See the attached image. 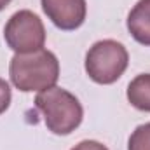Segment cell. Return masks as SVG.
Segmentation results:
<instances>
[{"label":"cell","mask_w":150,"mask_h":150,"mask_svg":"<svg viewBox=\"0 0 150 150\" xmlns=\"http://www.w3.org/2000/svg\"><path fill=\"white\" fill-rule=\"evenodd\" d=\"M9 77L14 87L23 93L45 91L58 82L59 61L54 52L38 49L26 54H14L9 65Z\"/></svg>","instance_id":"6da1fadb"},{"label":"cell","mask_w":150,"mask_h":150,"mask_svg":"<svg viewBox=\"0 0 150 150\" xmlns=\"http://www.w3.org/2000/svg\"><path fill=\"white\" fill-rule=\"evenodd\" d=\"M35 107L44 115L47 129L59 136L75 131L84 117L80 101L67 89L56 86L38 93L35 98Z\"/></svg>","instance_id":"7a4b0ae2"},{"label":"cell","mask_w":150,"mask_h":150,"mask_svg":"<svg viewBox=\"0 0 150 150\" xmlns=\"http://www.w3.org/2000/svg\"><path fill=\"white\" fill-rule=\"evenodd\" d=\"M127 49L112 38L96 42L86 54V74L96 84H113L126 72Z\"/></svg>","instance_id":"3957f363"},{"label":"cell","mask_w":150,"mask_h":150,"mask_svg":"<svg viewBox=\"0 0 150 150\" xmlns=\"http://www.w3.org/2000/svg\"><path fill=\"white\" fill-rule=\"evenodd\" d=\"M4 37L7 45L16 52V54H26L33 52L44 47L45 44V28L42 19L35 12L23 9L14 12L5 28H4Z\"/></svg>","instance_id":"277c9868"},{"label":"cell","mask_w":150,"mask_h":150,"mask_svg":"<svg viewBox=\"0 0 150 150\" xmlns=\"http://www.w3.org/2000/svg\"><path fill=\"white\" fill-rule=\"evenodd\" d=\"M47 18L61 30L79 28L87 14L86 0H40Z\"/></svg>","instance_id":"5b68a950"},{"label":"cell","mask_w":150,"mask_h":150,"mask_svg":"<svg viewBox=\"0 0 150 150\" xmlns=\"http://www.w3.org/2000/svg\"><path fill=\"white\" fill-rule=\"evenodd\" d=\"M127 30L136 42L150 45V0H138L127 14Z\"/></svg>","instance_id":"8992f818"},{"label":"cell","mask_w":150,"mask_h":150,"mask_svg":"<svg viewBox=\"0 0 150 150\" xmlns=\"http://www.w3.org/2000/svg\"><path fill=\"white\" fill-rule=\"evenodd\" d=\"M129 103L143 112H150V74L136 75L127 86Z\"/></svg>","instance_id":"52a82bcc"},{"label":"cell","mask_w":150,"mask_h":150,"mask_svg":"<svg viewBox=\"0 0 150 150\" xmlns=\"http://www.w3.org/2000/svg\"><path fill=\"white\" fill-rule=\"evenodd\" d=\"M127 150H150V122L138 126L129 136Z\"/></svg>","instance_id":"ba28073f"},{"label":"cell","mask_w":150,"mask_h":150,"mask_svg":"<svg viewBox=\"0 0 150 150\" xmlns=\"http://www.w3.org/2000/svg\"><path fill=\"white\" fill-rule=\"evenodd\" d=\"M11 105V86L0 79V113H4Z\"/></svg>","instance_id":"9c48e42d"},{"label":"cell","mask_w":150,"mask_h":150,"mask_svg":"<svg viewBox=\"0 0 150 150\" xmlns=\"http://www.w3.org/2000/svg\"><path fill=\"white\" fill-rule=\"evenodd\" d=\"M72 150H108L103 143L96 142V140H84L80 143H77Z\"/></svg>","instance_id":"30bf717a"},{"label":"cell","mask_w":150,"mask_h":150,"mask_svg":"<svg viewBox=\"0 0 150 150\" xmlns=\"http://www.w3.org/2000/svg\"><path fill=\"white\" fill-rule=\"evenodd\" d=\"M11 2H12V0H0V11H4V9H5Z\"/></svg>","instance_id":"8fae6325"}]
</instances>
